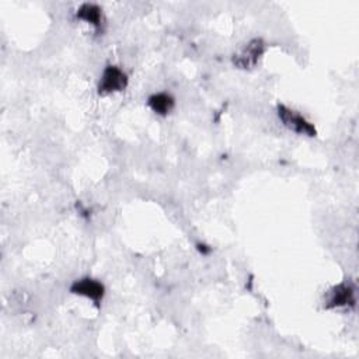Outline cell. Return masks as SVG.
<instances>
[{
  "label": "cell",
  "instance_id": "cell-2",
  "mask_svg": "<svg viewBox=\"0 0 359 359\" xmlns=\"http://www.w3.org/2000/svg\"><path fill=\"white\" fill-rule=\"evenodd\" d=\"M265 42L262 39L250 41L246 48L233 57V65L240 69H253L257 66L265 52Z\"/></svg>",
  "mask_w": 359,
  "mask_h": 359
},
{
  "label": "cell",
  "instance_id": "cell-7",
  "mask_svg": "<svg viewBox=\"0 0 359 359\" xmlns=\"http://www.w3.org/2000/svg\"><path fill=\"white\" fill-rule=\"evenodd\" d=\"M148 106L157 115H167L174 107V99L167 93H156L149 97Z\"/></svg>",
  "mask_w": 359,
  "mask_h": 359
},
{
  "label": "cell",
  "instance_id": "cell-6",
  "mask_svg": "<svg viewBox=\"0 0 359 359\" xmlns=\"http://www.w3.org/2000/svg\"><path fill=\"white\" fill-rule=\"evenodd\" d=\"M76 17L79 20H83L88 24L95 26L96 28H99L101 26V20H103V14H101V9L97 5L93 3H84L79 8Z\"/></svg>",
  "mask_w": 359,
  "mask_h": 359
},
{
  "label": "cell",
  "instance_id": "cell-1",
  "mask_svg": "<svg viewBox=\"0 0 359 359\" xmlns=\"http://www.w3.org/2000/svg\"><path fill=\"white\" fill-rule=\"evenodd\" d=\"M128 86V76L118 66H107L101 75L99 83V93L101 96H108L111 93H118L125 90Z\"/></svg>",
  "mask_w": 359,
  "mask_h": 359
},
{
  "label": "cell",
  "instance_id": "cell-5",
  "mask_svg": "<svg viewBox=\"0 0 359 359\" xmlns=\"http://www.w3.org/2000/svg\"><path fill=\"white\" fill-rule=\"evenodd\" d=\"M355 304V289L351 284H340L334 287L327 298L326 309H336L342 306H353Z\"/></svg>",
  "mask_w": 359,
  "mask_h": 359
},
{
  "label": "cell",
  "instance_id": "cell-3",
  "mask_svg": "<svg viewBox=\"0 0 359 359\" xmlns=\"http://www.w3.org/2000/svg\"><path fill=\"white\" fill-rule=\"evenodd\" d=\"M278 117L291 130L299 135H307V137H316V128H314L313 124L306 121L299 113L285 106H278Z\"/></svg>",
  "mask_w": 359,
  "mask_h": 359
},
{
  "label": "cell",
  "instance_id": "cell-4",
  "mask_svg": "<svg viewBox=\"0 0 359 359\" xmlns=\"http://www.w3.org/2000/svg\"><path fill=\"white\" fill-rule=\"evenodd\" d=\"M70 292L73 295L84 296V298L93 300L95 303L99 304L104 298L106 289H104V285L101 282L96 281V280L83 278V280L73 282V285L70 287Z\"/></svg>",
  "mask_w": 359,
  "mask_h": 359
}]
</instances>
